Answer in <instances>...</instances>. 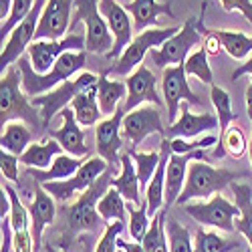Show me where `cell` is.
I'll list each match as a JSON object with an SVG mask.
<instances>
[{"instance_id":"6da1fadb","label":"cell","mask_w":252,"mask_h":252,"mask_svg":"<svg viewBox=\"0 0 252 252\" xmlns=\"http://www.w3.org/2000/svg\"><path fill=\"white\" fill-rule=\"evenodd\" d=\"M117 167H107L105 172L87 192H83L75 204L63 208V218H65V232H63V244L67 240L71 242L75 236L79 234H93V232H101V228H107L99 212H97V204L99 200L107 194V190L111 188V180H113V172Z\"/></svg>"},{"instance_id":"7a4b0ae2","label":"cell","mask_w":252,"mask_h":252,"mask_svg":"<svg viewBox=\"0 0 252 252\" xmlns=\"http://www.w3.org/2000/svg\"><path fill=\"white\" fill-rule=\"evenodd\" d=\"M16 65L20 69V75H23V91L27 93V97L32 99V97H38V95H45V93L53 91L55 87L61 85V83L71 81L73 75H77L81 69H85L87 51L65 53L55 63V67L45 75H40L32 69L29 57H23Z\"/></svg>"},{"instance_id":"3957f363","label":"cell","mask_w":252,"mask_h":252,"mask_svg":"<svg viewBox=\"0 0 252 252\" xmlns=\"http://www.w3.org/2000/svg\"><path fill=\"white\" fill-rule=\"evenodd\" d=\"M20 83H23V75H20L18 65H12L6 69V73H2L0 79V123L8 125L14 119H20L29 123L36 133H43L45 121L40 111H36V107L32 103H29V97L25 91H20Z\"/></svg>"},{"instance_id":"277c9868","label":"cell","mask_w":252,"mask_h":252,"mask_svg":"<svg viewBox=\"0 0 252 252\" xmlns=\"http://www.w3.org/2000/svg\"><path fill=\"white\" fill-rule=\"evenodd\" d=\"M246 178V172H234L226 167H214L208 161H192L188 167V180L184 186V192L178 198V204H190L192 200L212 198L222 190L230 188V184Z\"/></svg>"},{"instance_id":"5b68a950","label":"cell","mask_w":252,"mask_h":252,"mask_svg":"<svg viewBox=\"0 0 252 252\" xmlns=\"http://www.w3.org/2000/svg\"><path fill=\"white\" fill-rule=\"evenodd\" d=\"M206 2L202 4L200 16H190L184 23V27L180 29L178 34H174L163 47L154 49L150 53V59L154 61L156 67L167 69V67H176V65H184L190 57V51L198 45H202V32L206 34V27H204V14H206Z\"/></svg>"},{"instance_id":"8992f818","label":"cell","mask_w":252,"mask_h":252,"mask_svg":"<svg viewBox=\"0 0 252 252\" xmlns=\"http://www.w3.org/2000/svg\"><path fill=\"white\" fill-rule=\"evenodd\" d=\"M180 29L178 27H163V29H148L139 32L131 43L127 45V49L123 51V55L119 59H115L113 67L109 69V73L115 75H127L133 73V69H137L139 65H143V59L148 57V53H152L154 49L163 47L167 40L174 34H178Z\"/></svg>"},{"instance_id":"52a82bcc","label":"cell","mask_w":252,"mask_h":252,"mask_svg":"<svg viewBox=\"0 0 252 252\" xmlns=\"http://www.w3.org/2000/svg\"><path fill=\"white\" fill-rule=\"evenodd\" d=\"M75 23H85V51L95 55H109L115 38L109 31L107 20L99 10V0H75Z\"/></svg>"},{"instance_id":"ba28073f","label":"cell","mask_w":252,"mask_h":252,"mask_svg":"<svg viewBox=\"0 0 252 252\" xmlns=\"http://www.w3.org/2000/svg\"><path fill=\"white\" fill-rule=\"evenodd\" d=\"M97 81H99V77L95 73L83 71L75 79L61 83V85L55 87L53 91H49L45 95H38V97H32L31 103L34 105V107H38L40 115H43V121H45V127H49V123L53 121L55 115H59L63 109H67V105H71L73 99L81 91H85L87 87L95 85Z\"/></svg>"},{"instance_id":"9c48e42d","label":"cell","mask_w":252,"mask_h":252,"mask_svg":"<svg viewBox=\"0 0 252 252\" xmlns=\"http://www.w3.org/2000/svg\"><path fill=\"white\" fill-rule=\"evenodd\" d=\"M184 212L202 226H210L230 234L236 230V218L240 216V208L236 204H230V200H226L222 194H216L208 202L186 204Z\"/></svg>"},{"instance_id":"30bf717a","label":"cell","mask_w":252,"mask_h":252,"mask_svg":"<svg viewBox=\"0 0 252 252\" xmlns=\"http://www.w3.org/2000/svg\"><path fill=\"white\" fill-rule=\"evenodd\" d=\"M45 6H47V0H36L29 16L10 32L6 45L2 47V53H0V73H6L8 67L16 65L23 59L25 51H29V47L34 43V34H36Z\"/></svg>"},{"instance_id":"8fae6325","label":"cell","mask_w":252,"mask_h":252,"mask_svg":"<svg viewBox=\"0 0 252 252\" xmlns=\"http://www.w3.org/2000/svg\"><path fill=\"white\" fill-rule=\"evenodd\" d=\"M107 167H109V163L105 161L103 158H89L85 163H83L81 167H79V172L73 176V178H69V180H63V182H47V184H43V188L45 190L55 198V200H59V202H67V200H71L77 192H87L89 188L107 172Z\"/></svg>"},{"instance_id":"7c38bea8","label":"cell","mask_w":252,"mask_h":252,"mask_svg":"<svg viewBox=\"0 0 252 252\" xmlns=\"http://www.w3.org/2000/svg\"><path fill=\"white\" fill-rule=\"evenodd\" d=\"M161 87H163V99H165V107H167V121L170 123H176V115L182 107V101L204 107V99L200 95H196L190 87V83H188V73H186L184 65L167 67L163 71Z\"/></svg>"},{"instance_id":"4fadbf2b","label":"cell","mask_w":252,"mask_h":252,"mask_svg":"<svg viewBox=\"0 0 252 252\" xmlns=\"http://www.w3.org/2000/svg\"><path fill=\"white\" fill-rule=\"evenodd\" d=\"M71 51H85V36L69 34L61 40H34L29 47L27 55L31 59L32 69L40 75H45L55 67V63L63 55Z\"/></svg>"},{"instance_id":"5bb4252c","label":"cell","mask_w":252,"mask_h":252,"mask_svg":"<svg viewBox=\"0 0 252 252\" xmlns=\"http://www.w3.org/2000/svg\"><path fill=\"white\" fill-rule=\"evenodd\" d=\"M123 117L125 111L119 107L111 117L103 119L95 125V148L99 158H103L111 167H121V148H123Z\"/></svg>"},{"instance_id":"9a60e30c","label":"cell","mask_w":252,"mask_h":252,"mask_svg":"<svg viewBox=\"0 0 252 252\" xmlns=\"http://www.w3.org/2000/svg\"><path fill=\"white\" fill-rule=\"evenodd\" d=\"M99 10L103 18L107 20L109 31L115 38V45L109 55H105V59H119L123 51L127 49V45L133 40V18L131 14L125 10V6L117 4V0H99Z\"/></svg>"},{"instance_id":"2e32d148","label":"cell","mask_w":252,"mask_h":252,"mask_svg":"<svg viewBox=\"0 0 252 252\" xmlns=\"http://www.w3.org/2000/svg\"><path fill=\"white\" fill-rule=\"evenodd\" d=\"M156 83H158V77L150 71L148 65H139L125 79V85H127V97H125V103H123L125 115L135 111L141 103H154L156 107H161L163 99L156 89Z\"/></svg>"},{"instance_id":"e0dca14e","label":"cell","mask_w":252,"mask_h":252,"mask_svg":"<svg viewBox=\"0 0 252 252\" xmlns=\"http://www.w3.org/2000/svg\"><path fill=\"white\" fill-rule=\"evenodd\" d=\"M75 0H47L34 40H61L67 36Z\"/></svg>"},{"instance_id":"ac0fdd59","label":"cell","mask_w":252,"mask_h":252,"mask_svg":"<svg viewBox=\"0 0 252 252\" xmlns=\"http://www.w3.org/2000/svg\"><path fill=\"white\" fill-rule=\"evenodd\" d=\"M123 137L131 143V148L137 145L152 133H159L165 137V127L161 123L158 107H141L123 117Z\"/></svg>"},{"instance_id":"d6986e66","label":"cell","mask_w":252,"mask_h":252,"mask_svg":"<svg viewBox=\"0 0 252 252\" xmlns=\"http://www.w3.org/2000/svg\"><path fill=\"white\" fill-rule=\"evenodd\" d=\"M59 115L63 119V125H61L59 129H49L51 139H57L65 154L75 156V158L89 159L91 148H89L87 141H85V133H83V127H81V123L77 121L73 109L67 107V109H63Z\"/></svg>"},{"instance_id":"ffe728a7","label":"cell","mask_w":252,"mask_h":252,"mask_svg":"<svg viewBox=\"0 0 252 252\" xmlns=\"http://www.w3.org/2000/svg\"><path fill=\"white\" fill-rule=\"evenodd\" d=\"M180 117L176 119V123H172L170 127H165V137L167 139H192L198 137L204 131H216L220 129L218 117L212 113H202V115H194L190 111V103H182L180 107Z\"/></svg>"},{"instance_id":"44dd1931","label":"cell","mask_w":252,"mask_h":252,"mask_svg":"<svg viewBox=\"0 0 252 252\" xmlns=\"http://www.w3.org/2000/svg\"><path fill=\"white\" fill-rule=\"evenodd\" d=\"M31 214V234L34 240V250L38 252L43 246V230L55 222L57 216V204L55 198L45 190L43 184H36L34 188V198L29 206Z\"/></svg>"},{"instance_id":"7402d4cb","label":"cell","mask_w":252,"mask_h":252,"mask_svg":"<svg viewBox=\"0 0 252 252\" xmlns=\"http://www.w3.org/2000/svg\"><path fill=\"white\" fill-rule=\"evenodd\" d=\"M159 154H161L159 165H158V170H156L150 186H148V190H145V202H148L150 218H154L165 206V172H167V161H170V156H172L170 139L167 137H163V141L159 145Z\"/></svg>"},{"instance_id":"603a6c76","label":"cell","mask_w":252,"mask_h":252,"mask_svg":"<svg viewBox=\"0 0 252 252\" xmlns=\"http://www.w3.org/2000/svg\"><path fill=\"white\" fill-rule=\"evenodd\" d=\"M133 18V31L139 34L143 31H148L150 27H158V16L167 14L170 18H176V14L172 12V4L170 2H156V0H133L125 6Z\"/></svg>"},{"instance_id":"cb8c5ba5","label":"cell","mask_w":252,"mask_h":252,"mask_svg":"<svg viewBox=\"0 0 252 252\" xmlns=\"http://www.w3.org/2000/svg\"><path fill=\"white\" fill-rule=\"evenodd\" d=\"M111 188L127 200L131 204H141V184H139V178H137V170L133 167V159L131 156L125 152L121 154V172L117 178L111 180Z\"/></svg>"},{"instance_id":"d4e9b609","label":"cell","mask_w":252,"mask_h":252,"mask_svg":"<svg viewBox=\"0 0 252 252\" xmlns=\"http://www.w3.org/2000/svg\"><path fill=\"white\" fill-rule=\"evenodd\" d=\"M85 161H87L85 158H75V156H69V154H61V156L55 158V161L51 163L49 170H32L31 174L38 184L63 182V180L73 178Z\"/></svg>"},{"instance_id":"484cf974","label":"cell","mask_w":252,"mask_h":252,"mask_svg":"<svg viewBox=\"0 0 252 252\" xmlns=\"http://www.w3.org/2000/svg\"><path fill=\"white\" fill-rule=\"evenodd\" d=\"M109 71H103L99 75V81H97V101H99V107H101V113L103 115H113L117 109H119V103L123 97H127V85L121 81H111L109 77Z\"/></svg>"},{"instance_id":"4316f807","label":"cell","mask_w":252,"mask_h":252,"mask_svg":"<svg viewBox=\"0 0 252 252\" xmlns=\"http://www.w3.org/2000/svg\"><path fill=\"white\" fill-rule=\"evenodd\" d=\"M230 190L234 194V204L240 208V216L236 218V230L246 238L252 252V188L248 184L232 182Z\"/></svg>"},{"instance_id":"83f0119b","label":"cell","mask_w":252,"mask_h":252,"mask_svg":"<svg viewBox=\"0 0 252 252\" xmlns=\"http://www.w3.org/2000/svg\"><path fill=\"white\" fill-rule=\"evenodd\" d=\"M97 83L91 87H87L85 91H81L73 103H71V109L77 117V121L81 123V127H91V125H97L101 121V107H99V101H97Z\"/></svg>"},{"instance_id":"f1b7e54d","label":"cell","mask_w":252,"mask_h":252,"mask_svg":"<svg viewBox=\"0 0 252 252\" xmlns=\"http://www.w3.org/2000/svg\"><path fill=\"white\" fill-rule=\"evenodd\" d=\"M65 154L57 139H47L43 143H31L29 150L20 156V163L31 170H47L57 156Z\"/></svg>"},{"instance_id":"f546056e","label":"cell","mask_w":252,"mask_h":252,"mask_svg":"<svg viewBox=\"0 0 252 252\" xmlns=\"http://www.w3.org/2000/svg\"><path fill=\"white\" fill-rule=\"evenodd\" d=\"M32 133L25 123H8L6 127H2V135H0V148L8 154L23 156L29 145H31Z\"/></svg>"},{"instance_id":"4dcf8cb0","label":"cell","mask_w":252,"mask_h":252,"mask_svg":"<svg viewBox=\"0 0 252 252\" xmlns=\"http://www.w3.org/2000/svg\"><path fill=\"white\" fill-rule=\"evenodd\" d=\"M236 248H240V242L222 236L220 232H216V228H198L194 252H232Z\"/></svg>"},{"instance_id":"1f68e13d","label":"cell","mask_w":252,"mask_h":252,"mask_svg":"<svg viewBox=\"0 0 252 252\" xmlns=\"http://www.w3.org/2000/svg\"><path fill=\"white\" fill-rule=\"evenodd\" d=\"M232 59H246L252 53V36L236 31H208Z\"/></svg>"},{"instance_id":"d6a6232c","label":"cell","mask_w":252,"mask_h":252,"mask_svg":"<svg viewBox=\"0 0 252 252\" xmlns=\"http://www.w3.org/2000/svg\"><path fill=\"white\" fill-rule=\"evenodd\" d=\"M165 218H167L165 208H161L152 218L148 234L141 240L143 252H170V242H167V234H165Z\"/></svg>"},{"instance_id":"836d02e7","label":"cell","mask_w":252,"mask_h":252,"mask_svg":"<svg viewBox=\"0 0 252 252\" xmlns=\"http://www.w3.org/2000/svg\"><path fill=\"white\" fill-rule=\"evenodd\" d=\"M97 212L99 216L111 224V222H125L127 220V200H125L115 188H109L107 194H105L99 204H97Z\"/></svg>"},{"instance_id":"e575fe53","label":"cell","mask_w":252,"mask_h":252,"mask_svg":"<svg viewBox=\"0 0 252 252\" xmlns=\"http://www.w3.org/2000/svg\"><path fill=\"white\" fill-rule=\"evenodd\" d=\"M226 154L232 156L234 159H240L246 154V135L242 133L240 127H236V125H230L228 131L218 139L212 159H222V158H226Z\"/></svg>"},{"instance_id":"d590c367","label":"cell","mask_w":252,"mask_h":252,"mask_svg":"<svg viewBox=\"0 0 252 252\" xmlns=\"http://www.w3.org/2000/svg\"><path fill=\"white\" fill-rule=\"evenodd\" d=\"M127 154L135 161V170H137L141 190H148V186H150V182H152V178L158 170V165H159V159H161L159 150L158 152H137L135 148H129Z\"/></svg>"},{"instance_id":"8d00e7d4","label":"cell","mask_w":252,"mask_h":252,"mask_svg":"<svg viewBox=\"0 0 252 252\" xmlns=\"http://www.w3.org/2000/svg\"><path fill=\"white\" fill-rule=\"evenodd\" d=\"M210 99H212V105L216 107V117H218V123H220V135L222 137L230 123L236 119V113L232 111V99H230V93L218 85H212L210 87Z\"/></svg>"},{"instance_id":"74e56055","label":"cell","mask_w":252,"mask_h":252,"mask_svg":"<svg viewBox=\"0 0 252 252\" xmlns=\"http://www.w3.org/2000/svg\"><path fill=\"white\" fill-rule=\"evenodd\" d=\"M127 214H129V236L133 242H141L143 236L148 234L150 230V214H148V202L141 204H131L127 202Z\"/></svg>"},{"instance_id":"f35d334b","label":"cell","mask_w":252,"mask_h":252,"mask_svg":"<svg viewBox=\"0 0 252 252\" xmlns=\"http://www.w3.org/2000/svg\"><path fill=\"white\" fill-rule=\"evenodd\" d=\"M184 69H186L188 75L200 79L202 83H206V85H210V87L214 85V73H212V69H210L208 53H206L204 47H200L198 51H194L190 57H188V61L184 63Z\"/></svg>"},{"instance_id":"ab89813d","label":"cell","mask_w":252,"mask_h":252,"mask_svg":"<svg viewBox=\"0 0 252 252\" xmlns=\"http://www.w3.org/2000/svg\"><path fill=\"white\" fill-rule=\"evenodd\" d=\"M167 242H170V252H194L192 234L186 226L178 224L174 218L167 220Z\"/></svg>"},{"instance_id":"60d3db41","label":"cell","mask_w":252,"mask_h":252,"mask_svg":"<svg viewBox=\"0 0 252 252\" xmlns=\"http://www.w3.org/2000/svg\"><path fill=\"white\" fill-rule=\"evenodd\" d=\"M34 2L36 0H14L10 16L4 20L2 25H0V40H2V43H4V36H10V32L29 16V12L34 6Z\"/></svg>"},{"instance_id":"b9f144b4","label":"cell","mask_w":252,"mask_h":252,"mask_svg":"<svg viewBox=\"0 0 252 252\" xmlns=\"http://www.w3.org/2000/svg\"><path fill=\"white\" fill-rule=\"evenodd\" d=\"M218 135H206L202 139H170V148H172V154H178V156H186V154H192V152H198V150H206V148H216L218 145Z\"/></svg>"},{"instance_id":"7bdbcfd3","label":"cell","mask_w":252,"mask_h":252,"mask_svg":"<svg viewBox=\"0 0 252 252\" xmlns=\"http://www.w3.org/2000/svg\"><path fill=\"white\" fill-rule=\"evenodd\" d=\"M125 230V222H111L107 224V228H105L103 236L99 238L97 246H95V252H119L117 248V240L121 238Z\"/></svg>"},{"instance_id":"ee69618b","label":"cell","mask_w":252,"mask_h":252,"mask_svg":"<svg viewBox=\"0 0 252 252\" xmlns=\"http://www.w3.org/2000/svg\"><path fill=\"white\" fill-rule=\"evenodd\" d=\"M18 161H20L18 156L8 154V152H4V150L0 152V170H2V176H4L6 180L14 182V184L20 182V178H18Z\"/></svg>"},{"instance_id":"f6af8a7d","label":"cell","mask_w":252,"mask_h":252,"mask_svg":"<svg viewBox=\"0 0 252 252\" xmlns=\"http://www.w3.org/2000/svg\"><path fill=\"white\" fill-rule=\"evenodd\" d=\"M220 4H222L224 12L238 10L252 27V0H220Z\"/></svg>"},{"instance_id":"bcb514c9","label":"cell","mask_w":252,"mask_h":252,"mask_svg":"<svg viewBox=\"0 0 252 252\" xmlns=\"http://www.w3.org/2000/svg\"><path fill=\"white\" fill-rule=\"evenodd\" d=\"M0 236H2L0 252H10V250H14V230H12V224H10V216L0 218Z\"/></svg>"},{"instance_id":"7dc6e473","label":"cell","mask_w":252,"mask_h":252,"mask_svg":"<svg viewBox=\"0 0 252 252\" xmlns=\"http://www.w3.org/2000/svg\"><path fill=\"white\" fill-rule=\"evenodd\" d=\"M202 47L206 49V53H208V55H218V53H220V49H222V45L218 43V40H216L212 34H208V31H206V38H204Z\"/></svg>"},{"instance_id":"c3c4849f","label":"cell","mask_w":252,"mask_h":252,"mask_svg":"<svg viewBox=\"0 0 252 252\" xmlns=\"http://www.w3.org/2000/svg\"><path fill=\"white\" fill-rule=\"evenodd\" d=\"M244 75H250V77H252V57L244 63V65H240L238 69H234V73H232V77H230V81H238V79L244 77Z\"/></svg>"},{"instance_id":"681fc988","label":"cell","mask_w":252,"mask_h":252,"mask_svg":"<svg viewBox=\"0 0 252 252\" xmlns=\"http://www.w3.org/2000/svg\"><path fill=\"white\" fill-rule=\"evenodd\" d=\"M117 246L123 250V252H143V246H141V242H127V240H123V238H119L117 240Z\"/></svg>"},{"instance_id":"f907efd6","label":"cell","mask_w":252,"mask_h":252,"mask_svg":"<svg viewBox=\"0 0 252 252\" xmlns=\"http://www.w3.org/2000/svg\"><path fill=\"white\" fill-rule=\"evenodd\" d=\"M12 4H14V0H0V20H2V23L10 16Z\"/></svg>"},{"instance_id":"816d5d0a","label":"cell","mask_w":252,"mask_h":252,"mask_svg":"<svg viewBox=\"0 0 252 252\" xmlns=\"http://www.w3.org/2000/svg\"><path fill=\"white\" fill-rule=\"evenodd\" d=\"M246 113H248V117H250V121H252V83L248 85V89H246Z\"/></svg>"},{"instance_id":"f5cc1de1","label":"cell","mask_w":252,"mask_h":252,"mask_svg":"<svg viewBox=\"0 0 252 252\" xmlns=\"http://www.w3.org/2000/svg\"><path fill=\"white\" fill-rule=\"evenodd\" d=\"M248 158H250V165H252V135H250V145H248Z\"/></svg>"},{"instance_id":"db71d44e","label":"cell","mask_w":252,"mask_h":252,"mask_svg":"<svg viewBox=\"0 0 252 252\" xmlns=\"http://www.w3.org/2000/svg\"><path fill=\"white\" fill-rule=\"evenodd\" d=\"M47 252H65V250H57V248H53V246H47Z\"/></svg>"}]
</instances>
